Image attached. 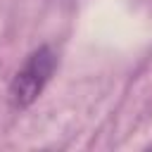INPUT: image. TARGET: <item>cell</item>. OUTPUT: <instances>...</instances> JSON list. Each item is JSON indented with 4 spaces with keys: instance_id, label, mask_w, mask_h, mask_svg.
<instances>
[{
    "instance_id": "6da1fadb",
    "label": "cell",
    "mask_w": 152,
    "mask_h": 152,
    "mask_svg": "<svg viewBox=\"0 0 152 152\" xmlns=\"http://www.w3.org/2000/svg\"><path fill=\"white\" fill-rule=\"evenodd\" d=\"M57 69V55L50 45H40L36 48L24 64L19 66V71L14 74L12 83H10V104L14 109H26L31 107L40 93L45 90V86L50 83L52 74Z\"/></svg>"
}]
</instances>
